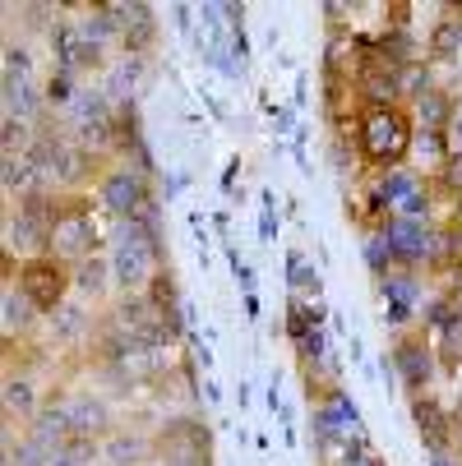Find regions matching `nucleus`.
Returning a JSON list of instances; mask_svg holds the SVG:
<instances>
[{
  "label": "nucleus",
  "mask_w": 462,
  "mask_h": 466,
  "mask_svg": "<svg viewBox=\"0 0 462 466\" xmlns=\"http://www.w3.org/2000/svg\"><path fill=\"white\" fill-rule=\"evenodd\" d=\"M287 273H292V282H296L301 291H314V296H319V273H314V268H305L301 254H287Z\"/></svg>",
  "instance_id": "22"
},
{
  "label": "nucleus",
  "mask_w": 462,
  "mask_h": 466,
  "mask_svg": "<svg viewBox=\"0 0 462 466\" xmlns=\"http://www.w3.org/2000/svg\"><path fill=\"white\" fill-rule=\"evenodd\" d=\"M361 148H365L370 162H398L412 148V129L393 106H375L361 120Z\"/></svg>",
  "instance_id": "1"
},
{
  "label": "nucleus",
  "mask_w": 462,
  "mask_h": 466,
  "mask_svg": "<svg viewBox=\"0 0 462 466\" xmlns=\"http://www.w3.org/2000/svg\"><path fill=\"white\" fill-rule=\"evenodd\" d=\"M79 287H84V291H102V287H107V263H98V258L84 263V268H79Z\"/></svg>",
  "instance_id": "24"
},
{
  "label": "nucleus",
  "mask_w": 462,
  "mask_h": 466,
  "mask_svg": "<svg viewBox=\"0 0 462 466\" xmlns=\"http://www.w3.org/2000/svg\"><path fill=\"white\" fill-rule=\"evenodd\" d=\"M28 309H37L28 296H19V291H5V332L24 328V323H28Z\"/></svg>",
  "instance_id": "19"
},
{
  "label": "nucleus",
  "mask_w": 462,
  "mask_h": 466,
  "mask_svg": "<svg viewBox=\"0 0 462 466\" xmlns=\"http://www.w3.org/2000/svg\"><path fill=\"white\" fill-rule=\"evenodd\" d=\"M227 258H231V273H236V287L245 291V296H254V268H250V263L236 254V249H227Z\"/></svg>",
  "instance_id": "26"
},
{
  "label": "nucleus",
  "mask_w": 462,
  "mask_h": 466,
  "mask_svg": "<svg viewBox=\"0 0 462 466\" xmlns=\"http://www.w3.org/2000/svg\"><path fill=\"white\" fill-rule=\"evenodd\" d=\"M111 452H116L120 461H125V457H129V461H135V457H139V443H116Z\"/></svg>",
  "instance_id": "34"
},
{
  "label": "nucleus",
  "mask_w": 462,
  "mask_h": 466,
  "mask_svg": "<svg viewBox=\"0 0 462 466\" xmlns=\"http://www.w3.org/2000/svg\"><path fill=\"white\" fill-rule=\"evenodd\" d=\"M190 15H194V10H190V5H176V28H190V24H194V19H190Z\"/></svg>",
  "instance_id": "35"
},
{
  "label": "nucleus",
  "mask_w": 462,
  "mask_h": 466,
  "mask_svg": "<svg viewBox=\"0 0 462 466\" xmlns=\"http://www.w3.org/2000/svg\"><path fill=\"white\" fill-rule=\"evenodd\" d=\"M98 231H93V218L88 213H60L56 218V231H51V254L56 258H84L93 249Z\"/></svg>",
  "instance_id": "3"
},
{
  "label": "nucleus",
  "mask_w": 462,
  "mask_h": 466,
  "mask_svg": "<svg viewBox=\"0 0 462 466\" xmlns=\"http://www.w3.org/2000/svg\"><path fill=\"white\" fill-rule=\"evenodd\" d=\"M361 88H365V97L379 102V106L398 97V79H393V75H379V70H365V75H361Z\"/></svg>",
  "instance_id": "16"
},
{
  "label": "nucleus",
  "mask_w": 462,
  "mask_h": 466,
  "mask_svg": "<svg viewBox=\"0 0 462 466\" xmlns=\"http://www.w3.org/2000/svg\"><path fill=\"white\" fill-rule=\"evenodd\" d=\"M19 287L24 296L37 305V309H56L65 300V287H70V278H65V268L56 258H28L24 273H19Z\"/></svg>",
  "instance_id": "2"
},
{
  "label": "nucleus",
  "mask_w": 462,
  "mask_h": 466,
  "mask_svg": "<svg viewBox=\"0 0 462 466\" xmlns=\"http://www.w3.org/2000/svg\"><path fill=\"white\" fill-rule=\"evenodd\" d=\"M46 102H51V106H70V102H75V88H70V75H65V70H56V75L46 79Z\"/></svg>",
  "instance_id": "21"
},
{
  "label": "nucleus",
  "mask_w": 462,
  "mask_h": 466,
  "mask_svg": "<svg viewBox=\"0 0 462 466\" xmlns=\"http://www.w3.org/2000/svg\"><path fill=\"white\" fill-rule=\"evenodd\" d=\"M33 106H37V97H33L28 79H5V116L28 120V116H33Z\"/></svg>",
  "instance_id": "14"
},
{
  "label": "nucleus",
  "mask_w": 462,
  "mask_h": 466,
  "mask_svg": "<svg viewBox=\"0 0 462 466\" xmlns=\"http://www.w3.org/2000/svg\"><path fill=\"white\" fill-rule=\"evenodd\" d=\"M416 116H421V129H426V135H444L448 120H453V106H448V97H444V93L426 88V93H421V102H416Z\"/></svg>",
  "instance_id": "9"
},
{
  "label": "nucleus",
  "mask_w": 462,
  "mask_h": 466,
  "mask_svg": "<svg viewBox=\"0 0 462 466\" xmlns=\"http://www.w3.org/2000/svg\"><path fill=\"white\" fill-rule=\"evenodd\" d=\"M51 42H56V56H60V70H65V75H75L79 65H93V60H98V46L84 37V28L60 24V28L51 33Z\"/></svg>",
  "instance_id": "7"
},
{
  "label": "nucleus",
  "mask_w": 462,
  "mask_h": 466,
  "mask_svg": "<svg viewBox=\"0 0 462 466\" xmlns=\"http://www.w3.org/2000/svg\"><path fill=\"white\" fill-rule=\"evenodd\" d=\"M42 204H46V198H28V204H24V213L10 222V245H19V249H42V245H51L56 218H51Z\"/></svg>",
  "instance_id": "4"
},
{
  "label": "nucleus",
  "mask_w": 462,
  "mask_h": 466,
  "mask_svg": "<svg viewBox=\"0 0 462 466\" xmlns=\"http://www.w3.org/2000/svg\"><path fill=\"white\" fill-rule=\"evenodd\" d=\"M384 296H388V323H403V319H412V296H416V287L407 282V278H388L384 282Z\"/></svg>",
  "instance_id": "11"
},
{
  "label": "nucleus",
  "mask_w": 462,
  "mask_h": 466,
  "mask_svg": "<svg viewBox=\"0 0 462 466\" xmlns=\"http://www.w3.org/2000/svg\"><path fill=\"white\" fill-rule=\"evenodd\" d=\"M430 466H457V461H453V457H444V452H439V457H435V461H430Z\"/></svg>",
  "instance_id": "38"
},
{
  "label": "nucleus",
  "mask_w": 462,
  "mask_h": 466,
  "mask_svg": "<svg viewBox=\"0 0 462 466\" xmlns=\"http://www.w3.org/2000/svg\"><path fill=\"white\" fill-rule=\"evenodd\" d=\"M435 328L444 332V347H448V356H457L462 360V309H448V305H435Z\"/></svg>",
  "instance_id": "13"
},
{
  "label": "nucleus",
  "mask_w": 462,
  "mask_h": 466,
  "mask_svg": "<svg viewBox=\"0 0 462 466\" xmlns=\"http://www.w3.org/2000/svg\"><path fill=\"white\" fill-rule=\"evenodd\" d=\"M28 75V51L24 46H10L5 51V79H24Z\"/></svg>",
  "instance_id": "27"
},
{
  "label": "nucleus",
  "mask_w": 462,
  "mask_h": 466,
  "mask_svg": "<svg viewBox=\"0 0 462 466\" xmlns=\"http://www.w3.org/2000/svg\"><path fill=\"white\" fill-rule=\"evenodd\" d=\"M444 254H448V258H462V231H448V236H444Z\"/></svg>",
  "instance_id": "32"
},
{
  "label": "nucleus",
  "mask_w": 462,
  "mask_h": 466,
  "mask_svg": "<svg viewBox=\"0 0 462 466\" xmlns=\"http://www.w3.org/2000/svg\"><path fill=\"white\" fill-rule=\"evenodd\" d=\"M384 240H388L393 254L407 258V263H416V258L430 254V231H426V222H412V218H388Z\"/></svg>",
  "instance_id": "6"
},
{
  "label": "nucleus",
  "mask_w": 462,
  "mask_h": 466,
  "mask_svg": "<svg viewBox=\"0 0 462 466\" xmlns=\"http://www.w3.org/2000/svg\"><path fill=\"white\" fill-rule=\"evenodd\" d=\"M263 106H269V116L278 120V135H296V120H292L287 106H278V102H263Z\"/></svg>",
  "instance_id": "28"
},
{
  "label": "nucleus",
  "mask_w": 462,
  "mask_h": 466,
  "mask_svg": "<svg viewBox=\"0 0 462 466\" xmlns=\"http://www.w3.org/2000/svg\"><path fill=\"white\" fill-rule=\"evenodd\" d=\"M245 319H259V296H245Z\"/></svg>",
  "instance_id": "36"
},
{
  "label": "nucleus",
  "mask_w": 462,
  "mask_h": 466,
  "mask_svg": "<svg viewBox=\"0 0 462 466\" xmlns=\"http://www.w3.org/2000/svg\"><path fill=\"white\" fill-rule=\"evenodd\" d=\"M273 204H278V198H273V194H263V198H259V236H263V240H273V231H278V218H273Z\"/></svg>",
  "instance_id": "25"
},
{
  "label": "nucleus",
  "mask_w": 462,
  "mask_h": 466,
  "mask_svg": "<svg viewBox=\"0 0 462 466\" xmlns=\"http://www.w3.org/2000/svg\"><path fill=\"white\" fill-rule=\"evenodd\" d=\"M51 466H79V461H75L70 452H56V457H51Z\"/></svg>",
  "instance_id": "37"
},
{
  "label": "nucleus",
  "mask_w": 462,
  "mask_h": 466,
  "mask_svg": "<svg viewBox=\"0 0 462 466\" xmlns=\"http://www.w3.org/2000/svg\"><path fill=\"white\" fill-rule=\"evenodd\" d=\"M444 180H448V189L462 194V157H448V162H444Z\"/></svg>",
  "instance_id": "31"
},
{
  "label": "nucleus",
  "mask_w": 462,
  "mask_h": 466,
  "mask_svg": "<svg viewBox=\"0 0 462 466\" xmlns=\"http://www.w3.org/2000/svg\"><path fill=\"white\" fill-rule=\"evenodd\" d=\"M444 139H448L453 157H462V111H453V120H448V129H444Z\"/></svg>",
  "instance_id": "29"
},
{
  "label": "nucleus",
  "mask_w": 462,
  "mask_h": 466,
  "mask_svg": "<svg viewBox=\"0 0 462 466\" xmlns=\"http://www.w3.org/2000/svg\"><path fill=\"white\" fill-rule=\"evenodd\" d=\"M412 189H416V180H412L407 171H388L384 185H379V194H375V204H403Z\"/></svg>",
  "instance_id": "15"
},
{
  "label": "nucleus",
  "mask_w": 462,
  "mask_h": 466,
  "mask_svg": "<svg viewBox=\"0 0 462 466\" xmlns=\"http://www.w3.org/2000/svg\"><path fill=\"white\" fill-rule=\"evenodd\" d=\"M430 213V198L421 194V189H412L407 198H403V204H398V218H412V222H421Z\"/></svg>",
  "instance_id": "23"
},
{
  "label": "nucleus",
  "mask_w": 462,
  "mask_h": 466,
  "mask_svg": "<svg viewBox=\"0 0 462 466\" xmlns=\"http://www.w3.org/2000/svg\"><path fill=\"white\" fill-rule=\"evenodd\" d=\"M102 204L111 208V213H120V218H139L144 213V180L135 176V171H116V176H107V185H102Z\"/></svg>",
  "instance_id": "5"
},
{
  "label": "nucleus",
  "mask_w": 462,
  "mask_h": 466,
  "mask_svg": "<svg viewBox=\"0 0 462 466\" xmlns=\"http://www.w3.org/2000/svg\"><path fill=\"white\" fill-rule=\"evenodd\" d=\"M393 365L403 370V379H407L412 388H426V383H430V356H426V347H416V342H403L398 351H393Z\"/></svg>",
  "instance_id": "10"
},
{
  "label": "nucleus",
  "mask_w": 462,
  "mask_h": 466,
  "mask_svg": "<svg viewBox=\"0 0 462 466\" xmlns=\"http://www.w3.org/2000/svg\"><path fill=\"white\" fill-rule=\"evenodd\" d=\"M33 176H37V162H33V157L5 153V185H10V189H33Z\"/></svg>",
  "instance_id": "17"
},
{
  "label": "nucleus",
  "mask_w": 462,
  "mask_h": 466,
  "mask_svg": "<svg viewBox=\"0 0 462 466\" xmlns=\"http://www.w3.org/2000/svg\"><path fill=\"white\" fill-rule=\"evenodd\" d=\"M70 425H75V434L98 430V425H102V407H98V402H75V407H70Z\"/></svg>",
  "instance_id": "20"
},
{
  "label": "nucleus",
  "mask_w": 462,
  "mask_h": 466,
  "mask_svg": "<svg viewBox=\"0 0 462 466\" xmlns=\"http://www.w3.org/2000/svg\"><path fill=\"white\" fill-rule=\"evenodd\" d=\"M5 411H10V416H15V411H19V416L33 411V383H28V379H10V383H5Z\"/></svg>",
  "instance_id": "18"
},
{
  "label": "nucleus",
  "mask_w": 462,
  "mask_h": 466,
  "mask_svg": "<svg viewBox=\"0 0 462 466\" xmlns=\"http://www.w3.org/2000/svg\"><path fill=\"white\" fill-rule=\"evenodd\" d=\"M416 430H421L426 448L439 457V452H444V443H448V416L430 402V397H421V402H416Z\"/></svg>",
  "instance_id": "8"
},
{
  "label": "nucleus",
  "mask_w": 462,
  "mask_h": 466,
  "mask_svg": "<svg viewBox=\"0 0 462 466\" xmlns=\"http://www.w3.org/2000/svg\"><path fill=\"white\" fill-rule=\"evenodd\" d=\"M430 56H439V60L462 56V19H439V24H435V33H430Z\"/></svg>",
  "instance_id": "12"
},
{
  "label": "nucleus",
  "mask_w": 462,
  "mask_h": 466,
  "mask_svg": "<svg viewBox=\"0 0 462 466\" xmlns=\"http://www.w3.org/2000/svg\"><path fill=\"white\" fill-rule=\"evenodd\" d=\"M301 356H305V360H319V356H323V332H319V328L301 342Z\"/></svg>",
  "instance_id": "30"
},
{
  "label": "nucleus",
  "mask_w": 462,
  "mask_h": 466,
  "mask_svg": "<svg viewBox=\"0 0 462 466\" xmlns=\"http://www.w3.org/2000/svg\"><path fill=\"white\" fill-rule=\"evenodd\" d=\"M162 466H200V461H194V452H167Z\"/></svg>",
  "instance_id": "33"
}]
</instances>
